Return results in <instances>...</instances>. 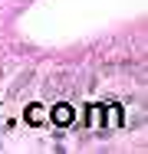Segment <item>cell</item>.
<instances>
[{
    "mask_svg": "<svg viewBox=\"0 0 148 154\" xmlns=\"http://www.w3.org/2000/svg\"><path fill=\"white\" fill-rule=\"evenodd\" d=\"M56 122H69V112H66V105H59V112H56Z\"/></svg>",
    "mask_w": 148,
    "mask_h": 154,
    "instance_id": "6da1fadb",
    "label": "cell"
}]
</instances>
